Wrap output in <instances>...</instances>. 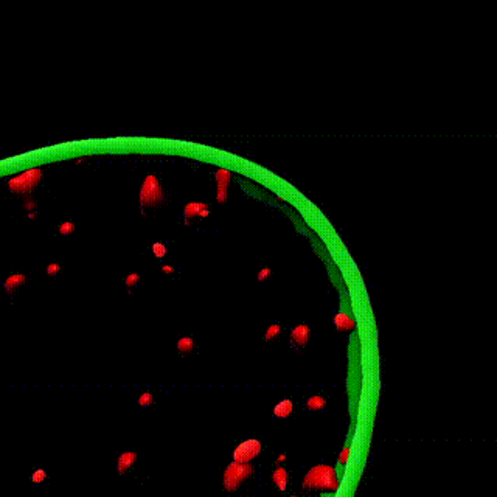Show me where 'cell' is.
Here are the masks:
<instances>
[{"instance_id":"cell-2","label":"cell","mask_w":497,"mask_h":497,"mask_svg":"<svg viewBox=\"0 0 497 497\" xmlns=\"http://www.w3.org/2000/svg\"><path fill=\"white\" fill-rule=\"evenodd\" d=\"M165 199H167V194H165V190L162 187V182L159 180V177L156 174H148L145 177L141 187H140V193H138V204L141 208H157L160 207Z\"/></svg>"},{"instance_id":"cell-30","label":"cell","mask_w":497,"mask_h":497,"mask_svg":"<svg viewBox=\"0 0 497 497\" xmlns=\"http://www.w3.org/2000/svg\"><path fill=\"white\" fill-rule=\"evenodd\" d=\"M84 160H86V159H84V157H81V159H77V160H75V163H83Z\"/></svg>"},{"instance_id":"cell-8","label":"cell","mask_w":497,"mask_h":497,"mask_svg":"<svg viewBox=\"0 0 497 497\" xmlns=\"http://www.w3.org/2000/svg\"><path fill=\"white\" fill-rule=\"evenodd\" d=\"M137 462V452L134 451H126L123 454H120L118 460H117V471L120 474H126L129 471Z\"/></svg>"},{"instance_id":"cell-20","label":"cell","mask_w":497,"mask_h":497,"mask_svg":"<svg viewBox=\"0 0 497 497\" xmlns=\"http://www.w3.org/2000/svg\"><path fill=\"white\" fill-rule=\"evenodd\" d=\"M137 402H138V406H141V407H150L154 404V396H153L151 392H145V393L140 395Z\"/></svg>"},{"instance_id":"cell-18","label":"cell","mask_w":497,"mask_h":497,"mask_svg":"<svg viewBox=\"0 0 497 497\" xmlns=\"http://www.w3.org/2000/svg\"><path fill=\"white\" fill-rule=\"evenodd\" d=\"M47 480V471L42 469V468H38L36 471H33L31 474V482L36 483V485H41Z\"/></svg>"},{"instance_id":"cell-26","label":"cell","mask_w":497,"mask_h":497,"mask_svg":"<svg viewBox=\"0 0 497 497\" xmlns=\"http://www.w3.org/2000/svg\"><path fill=\"white\" fill-rule=\"evenodd\" d=\"M162 272H163V273H167V275H171V273H174V267L170 266V264H163V266H162Z\"/></svg>"},{"instance_id":"cell-32","label":"cell","mask_w":497,"mask_h":497,"mask_svg":"<svg viewBox=\"0 0 497 497\" xmlns=\"http://www.w3.org/2000/svg\"><path fill=\"white\" fill-rule=\"evenodd\" d=\"M289 497H299V495H289Z\"/></svg>"},{"instance_id":"cell-6","label":"cell","mask_w":497,"mask_h":497,"mask_svg":"<svg viewBox=\"0 0 497 497\" xmlns=\"http://www.w3.org/2000/svg\"><path fill=\"white\" fill-rule=\"evenodd\" d=\"M233 179V173L227 168H218L215 173L216 180V200L218 204H226L229 200V190Z\"/></svg>"},{"instance_id":"cell-21","label":"cell","mask_w":497,"mask_h":497,"mask_svg":"<svg viewBox=\"0 0 497 497\" xmlns=\"http://www.w3.org/2000/svg\"><path fill=\"white\" fill-rule=\"evenodd\" d=\"M138 281H140V273L132 272V273H129V275H127V277L124 278V286H126L127 289H131V288L137 286Z\"/></svg>"},{"instance_id":"cell-11","label":"cell","mask_w":497,"mask_h":497,"mask_svg":"<svg viewBox=\"0 0 497 497\" xmlns=\"http://www.w3.org/2000/svg\"><path fill=\"white\" fill-rule=\"evenodd\" d=\"M272 482L280 491H286V488L289 485V472L285 468L277 466V469L272 472Z\"/></svg>"},{"instance_id":"cell-25","label":"cell","mask_w":497,"mask_h":497,"mask_svg":"<svg viewBox=\"0 0 497 497\" xmlns=\"http://www.w3.org/2000/svg\"><path fill=\"white\" fill-rule=\"evenodd\" d=\"M270 275H272V269L270 267H263L260 272H258V275H256V278H258V281H266L267 278H270Z\"/></svg>"},{"instance_id":"cell-12","label":"cell","mask_w":497,"mask_h":497,"mask_svg":"<svg viewBox=\"0 0 497 497\" xmlns=\"http://www.w3.org/2000/svg\"><path fill=\"white\" fill-rule=\"evenodd\" d=\"M207 208H208V204H205V202L193 200V202H188V204L183 207V216H185V219L191 221L193 218H197L202 210H207Z\"/></svg>"},{"instance_id":"cell-10","label":"cell","mask_w":497,"mask_h":497,"mask_svg":"<svg viewBox=\"0 0 497 497\" xmlns=\"http://www.w3.org/2000/svg\"><path fill=\"white\" fill-rule=\"evenodd\" d=\"M27 283V275L25 273H13L4 281V288L7 294H14L19 288H22Z\"/></svg>"},{"instance_id":"cell-22","label":"cell","mask_w":497,"mask_h":497,"mask_svg":"<svg viewBox=\"0 0 497 497\" xmlns=\"http://www.w3.org/2000/svg\"><path fill=\"white\" fill-rule=\"evenodd\" d=\"M24 208H25V211H28V213L36 211V208H38V202H36L31 196H28V197L24 199Z\"/></svg>"},{"instance_id":"cell-13","label":"cell","mask_w":497,"mask_h":497,"mask_svg":"<svg viewBox=\"0 0 497 497\" xmlns=\"http://www.w3.org/2000/svg\"><path fill=\"white\" fill-rule=\"evenodd\" d=\"M294 409V404L291 399H281L277 406L273 407V415L277 418H288L292 413Z\"/></svg>"},{"instance_id":"cell-27","label":"cell","mask_w":497,"mask_h":497,"mask_svg":"<svg viewBox=\"0 0 497 497\" xmlns=\"http://www.w3.org/2000/svg\"><path fill=\"white\" fill-rule=\"evenodd\" d=\"M210 216V208H207V210H202L200 213H199V216L197 218H202V219H204V218H208Z\"/></svg>"},{"instance_id":"cell-5","label":"cell","mask_w":497,"mask_h":497,"mask_svg":"<svg viewBox=\"0 0 497 497\" xmlns=\"http://www.w3.org/2000/svg\"><path fill=\"white\" fill-rule=\"evenodd\" d=\"M261 452V441L256 438L244 440L233 451V462L236 463H250Z\"/></svg>"},{"instance_id":"cell-14","label":"cell","mask_w":497,"mask_h":497,"mask_svg":"<svg viewBox=\"0 0 497 497\" xmlns=\"http://www.w3.org/2000/svg\"><path fill=\"white\" fill-rule=\"evenodd\" d=\"M194 339L188 337V336H183L177 340V349L182 354H190L193 349H194Z\"/></svg>"},{"instance_id":"cell-17","label":"cell","mask_w":497,"mask_h":497,"mask_svg":"<svg viewBox=\"0 0 497 497\" xmlns=\"http://www.w3.org/2000/svg\"><path fill=\"white\" fill-rule=\"evenodd\" d=\"M58 230H59V233L62 236H70V235L75 233L77 226H75V223H72V221H64L62 224H59V229Z\"/></svg>"},{"instance_id":"cell-28","label":"cell","mask_w":497,"mask_h":497,"mask_svg":"<svg viewBox=\"0 0 497 497\" xmlns=\"http://www.w3.org/2000/svg\"><path fill=\"white\" fill-rule=\"evenodd\" d=\"M285 460H286V455H285V454L278 455V458H277V466H280V463H283Z\"/></svg>"},{"instance_id":"cell-16","label":"cell","mask_w":497,"mask_h":497,"mask_svg":"<svg viewBox=\"0 0 497 497\" xmlns=\"http://www.w3.org/2000/svg\"><path fill=\"white\" fill-rule=\"evenodd\" d=\"M280 334H281V325H280V323H272V325H269V328L266 329L264 339L269 342V340L277 339Z\"/></svg>"},{"instance_id":"cell-15","label":"cell","mask_w":497,"mask_h":497,"mask_svg":"<svg viewBox=\"0 0 497 497\" xmlns=\"http://www.w3.org/2000/svg\"><path fill=\"white\" fill-rule=\"evenodd\" d=\"M306 407L309 410H322V409L326 407V399L322 398V396H311L306 401Z\"/></svg>"},{"instance_id":"cell-19","label":"cell","mask_w":497,"mask_h":497,"mask_svg":"<svg viewBox=\"0 0 497 497\" xmlns=\"http://www.w3.org/2000/svg\"><path fill=\"white\" fill-rule=\"evenodd\" d=\"M153 253H154L156 258L162 260V258H165V256H167L168 249H167V246H165L163 243H154L153 244Z\"/></svg>"},{"instance_id":"cell-24","label":"cell","mask_w":497,"mask_h":497,"mask_svg":"<svg viewBox=\"0 0 497 497\" xmlns=\"http://www.w3.org/2000/svg\"><path fill=\"white\" fill-rule=\"evenodd\" d=\"M45 272H47L48 277H56V275L61 272V264H59V263H50V264L47 266Z\"/></svg>"},{"instance_id":"cell-29","label":"cell","mask_w":497,"mask_h":497,"mask_svg":"<svg viewBox=\"0 0 497 497\" xmlns=\"http://www.w3.org/2000/svg\"><path fill=\"white\" fill-rule=\"evenodd\" d=\"M36 218H38V213H36V211L28 213V219H36Z\"/></svg>"},{"instance_id":"cell-31","label":"cell","mask_w":497,"mask_h":497,"mask_svg":"<svg viewBox=\"0 0 497 497\" xmlns=\"http://www.w3.org/2000/svg\"><path fill=\"white\" fill-rule=\"evenodd\" d=\"M183 223H185V226H190V224H191V221H190V219H185V221H183Z\"/></svg>"},{"instance_id":"cell-1","label":"cell","mask_w":497,"mask_h":497,"mask_svg":"<svg viewBox=\"0 0 497 497\" xmlns=\"http://www.w3.org/2000/svg\"><path fill=\"white\" fill-rule=\"evenodd\" d=\"M340 485L337 471L329 465H317L311 468L303 478L305 489H320V491H337Z\"/></svg>"},{"instance_id":"cell-3","label":"cell","mask_w":497,"mask_h":497,"mask_svg":"<svg viewBox=\"0 0 497 497\" xmlns=\"http://www.w3.org/2000/svg\"><path fill=\"white\" fill-rule=\"evenodd\" d=\"M44 179V170L42 168H30L27 171H22L19 174L13 176L8 180V188L11 193L17 196L28 197L31 193L39 187V183Z\"/></svg>"},{"instance_id":"cell-9","label":"cell","mask_w":497,"mask_h":497,"mask_svg":"<svg viewBox=\"0 0 497 497\" xmlns=\"http://www.w3.org/2000/svg\"><path fill=\"white\" fill-rule=\"evenodd\" d=\"M334 325L340 331V333H349L356 328V322L351 316H348L346 312H339L334 317Z\"/></svg>"},{"instance_id":"cell-7","label":"cell","mask_w":497,"mask_h":497,"mask_svg":"<svg viewBox=\"0 0 497 497\" xmlns=\"http://www.w3.org/2000/svg\"><path fill=\"white\" fill-rule=\"evenodd\" d=\"M309 336H311V329L305 323L297 325L291 331V340H292L294 345H297V346H305L309 340Z\"/></svg>"},{"instance_id":"cell-4","label":"cell","mask_w":497,"mask_h":497,"mask_svg":"<svg viewBox=\"0 0 497 497\" xmlns=\"http://www.w3.org/2000/svg\"><path fill=\"white\" fill-rule=\"evenodd\" d=\"M253 474H255V468H253L252 463H236V462H232L226 468L224 475H223L224 489L227 492H235Z\"/></svg>"},{"instance_id":"cell-23","label":"cell","mask_w":497,"mask_h":497,"mask_svg":"<svg viewBox=\"0 0 497 497\" xmlns=\"http://www.w3.org/2000/svg\"><path fill=\"white\" fill-rule=\"evenodd\" d=\"M349 455H351V446H345L343 448V451L340 452V455H339V465H346L348 463V460H349Z\"/></svg>"}]
</instances>
